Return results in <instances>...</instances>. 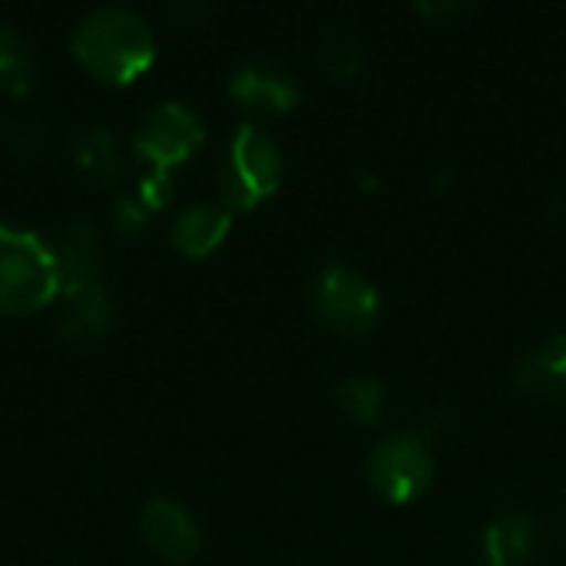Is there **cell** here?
<instances>
[{"instance_id":"8fae6325","label":"cell","mask_w":566,"mask_h":566,"mask_svg":"<svg viewBox=\"0 0 566 566\" xmlns=\"http://www.w3.org/2000/svg\"><path fill=\"white\" fill-rule=\"evenodd\" d=\"M229 226H232V212L226 206L196 202V206H186L172 219L169 239H172V249L179 255L206 259V255H212L222 245V239L229 235Z\"/></svg>"},{"instance_id":"7c38bea8","label":"cell","mask_w":566,"mask_h":566,"mask_svg":"<svg viewBox=\"0 0 566 566\" xmlns=\"http://www.w3.org/2000/svg\"><path fill=\"white\" fill-rule=\"evenodd\" d=\"M514 385L527 395L566 398V335H551L514 365Z\"/></svg>"},{"instance_id":"8992f818","label":"cell","mask_w":566,"mask_h":566,"mask_svg":"<svg viewBox=\"0 0 566 566\" xmlns=\"http://www.w3.org/2000/svg\"><path fill=\"white\" fill-rule=\"evenodd\" d=\"M206 139L202 119L182 103H159L153 106L133 133V153L159 172L186 163Z\"/></svg>"},{"instance_id":"9a60e30c","label":"cell","mask_w":566,"mask_h":566,"mask_svg":"<svg viewBox=\"0 0 566 566\" xmlns=\"http://www.w3.org/2000/svg\"><path fill=\"white\" fill-rule=\"evenodd\" d=\"M36 80V56L30 40L13 27L0 20V96L23 99L33 90Z\"/></svg>"},{"instance_id":"ffe728a7","label":"cell","mask_w":566,"mask_h":566,"mask_svg":"<svg viewBox=\"0 0 566 566\" xmlns=\"http://www.w3.org/2000/svg\"><path fill=\"white\" fill-rule=\"evenodd\" d=\"M146 209L139 206V199L136 196H119L116 202H113V226H116V232H123V235H133V232H139L143 226H146Z\"/></svg>"},{"instance_id":"52a82bcc","label":"cell","mask_w":566,"mask_h":566,"mask_svg":"<svg viewBox=\"0 0 566 566\" xmlns=\"http://www.w3.org/2000/svg\"><path fill=\"white\" fill-rule=\"evenodd\" d=\"M56 332L70 345H99L113 328V298L103 279L60 289Z\"/></svg>"},{"instance_id":"6da1fadb","label":"cell","mask_w":566,"mask_h":566,"mask_svg":"<svg viewBox=\"0 0 566 566\" xmlns=\"http://www.w3.org/2000/svg\"><path fill=\"white\" fill-rule=\"evenodd\" d=\"M70 53L96 80L126 86L153 66L156 40L139 13L126 7H99L73 27Z\"/></svg>"},{"instance_id":"9c48e42d","label":"cell","mask_w":566,"mask_h":566,"mask_svg":"<svg viewBox=\"0 0 566 566\" xmlns=\"http://www.w3.org/2000/svg\"><path fill=\"white\" fill-rule=\"evenodd\" d=\"M229 93L239 103L259 106V109H272V113H285L298 103L302 86L295 80V73L275 60V56H259L242 63L232 76H229Z\"/></svg>"},{"instance_id":"30bf717a","label":"cell","mask_w":566,"mask_h":566,"mask_svg":"<svg viewBox=\"0 0 566 566\" xmlns=\"http://www.w3.org/2000/svg\"><path fill=\"white\" fill-rule=\"evenodd\" d=\"M46 245H50L53 262H56L60 289L86 285V282H96L99 279L103 245H99V232L90 222H83V219L63 222Z\"/></svg>"},{"instance_id":"7a4b0ae2","label":"cell","mask_w":566,"mask_h":566,"mask_svg":"<svg viewBox=\"0 0 566 566\" xmlns=\"http://www.w3.org/2000/svg\"><path fill=\"white\" fill-rule=\"evenodd\" d=\"M60 275L50 245L0 222V315H33L56 302Z\"/></svg>"},{"instance_id":"7402d4cb","label":"cell","mask_w":566,"mask_h":566,"mask_svg":"<svg viewBox=\"0 0 566 566\" xmlns=\"http://www.w3.org/2000/svg\"><path fill=\"white\" fill-rule=\"evenodd\" d=\"M202 13H209V7H206V3H176V7L169 10L172 23H179V27H189V23H196Z\"/></svg>"},{"instance_id":"4fadbf2b","label":"cell","mask_w":566,"mask_h":566,"mask_svg":"<svg viewBox=\"0 0 566 566\" xmlns=\"http://www.w3.org/2000/svg\"><path fill=\"white\" fill-rule=\"evenodd\" d=\"M537 547V527L527 514H504L484 527L481 554L488 566H524Z\"/></svg>"},{"instance_id":"ba28073f","label":"cell","mask_w":566,"mask_h":566,"mask_svg":"<svg viewBox=\"0 0 566 566\" xmlns=\"http://www.w3.org/2000/svg\"><path fill=\"white\" fill-rule=\"evenodd\" d=\"M143 544L166 564H189L199 554V527L186 507L176 501L156 497L139 514Z\"/></svg>"},{"instance_id":"d6986e66","label":"cell","mask_w":566,"mask_h":566,"mask_svg":"<svg viewBox=\"0 0 566 566\" xmlns=\"http://www.w3.org/2000/svg\"><path fill=\"white\" fill-rule=\"evenodd\" d=\"M133 196L139 199V206H143L146 212H159V209H166V206L172 202V179H169V172L149 169V172L139 179V186H136V192H133Z\"/></svg>"},{"instance_id":"5b68a950","label":"cell","mask_w":566,"mask_h":566,"mask_svg":"<svg viewBox=\"0 0 566 566\" xmlns=\"http://www.w3.org/2000/svg\"><path fill=\"white\" fill-rule=\"evenodd\" d=\"M368 478L381 497L391 504H408L431 488L434 461L428 441L418 431H401L375 444L368 458Z\"/></svg>"},{"instance_id":"2e32d148","label":"cell","mask_w":566,"mask_h":566,"mask_svg":"<svg viewBox=\"0 0 566 566\" xmlns=\"http://www.w3.org/2000/svg\"><path fill=\"white\" fill-rule=\"evenodd\" d=\"M73 163L96 186H113L123 176V153L109 129H83L73 139Z\"/></svg>"},{"instance_id":"44dd1931","label":"cell","mask_w":566,"mask_h":566,"mask_svg":"<svg viewBox=\"0 0 566 566\" xmlns=\"http://www.w3.org/2000/svg\"><path fill=\"white\" fill-rule=\"evenodd\" d=\"M421 13H428V17H458V13H464V10H471L474 3L471 0H418L415 3Z\"/></svg>"},{"instance_id":"603a6c76","label":"cell","mask_w":566,"mask_h":566,"mask_svg":"<svg viewBox=\"0 0 566 566\" xmlns=\"http://www.w3.org/2000/svg\"><path fill=\"white\" fill-rule=\"evenodd\" d=\"M547 212H551V219H557L560 226H566V186H557L547 196Z\"/></svg>"},{"instance_id":"d4e9b609","label":"cell","mask_w":566,"mask_h":566,"mask_svg":"<svg viewBox=\"0 0 566 566\" xmlns=\"http://www.w3.org/2000/svg\"><path fill=\"white\" fill-rule=\"evenodd\" d=\"M560 537H564V544H566V514H564V521H560Z\"/></svg>"},{"instance_id":"ac0fdd59","label":"cell","mask_w":566,"mask_h":566,"mask_svg":"<svg viewBox=\"0 0 566 566\" xmlns=\"http://www.w3.org/2000/svg\"><path fill=\"white\" fill-rule=\"evenodd\" d=\"M0 149L13 163H36L46 149V129L30 116L0 119Z\"/></svg>"},{"instance_id":"e0dca14e","label":"cell","mask_w":566,"mask_h":566,"mask_svg":"<svg viewBox=\"0 0 566 566\" xmlns=\"http://www.w3.org/2000/svg\"><path fill=\"white\" fill-rule=\"evenodd\" d=\"M338 405L361 424H375L385 411V385L371 375H352L335 388Z\"/></svg>"},{"instance_id":"3957f363","label":"cell","mask_w":566,"mask_h":566,"mask_svg":"<svg viewBox=\"0 0 566 566\" xmlns=\"http://www.w3.org/2000/svg\"><path fill=\"white\" fill-rule=\"evenodd\" d=\"M282 182V156L259 123H242L219 169V196L229 212L255 209Z\"/></svg>"},{"instance_id":"5bb4252c","label":"cell","mask_w":566,"mask_h":566,"mask_svg":"<svg viewBox=\"0 0 566 566\" xmlns=\"http://www.w3.org/2000/svg\"><path fill=\"white\" fill-rule=\"evenodd\" d=\"M315 56L318 63L335 76V80H352L361 73L368 50H365V36L358 33V27L352 23H328L318 33L315 43Z\"/></svg>"},{"instance_id":"cb8c5ba5","label":"cell","mask_w":566,"mask_h":566,"mask_svg":"<svg viewBox=\"0 0 566 566\" xmlns=\"http://www.w3.org/2000/svg\"><path fill=\"white\" fill-rule=\"evenodd\" d=\"M358 179H361V189H378L381 186V176H368V172H358Z\"/></svg>"},{"instance_id":"277c9868","label":"cell","mask_w":566,"mask_h":566,"mask_svg":"<svg viewBox=\"0 0 566 566\" xmlns=\"http://www.w3.org/2000/svg\"><path fill=\"white\" fill-rule=\"evenodd\" d=\"M378 289L365 275L345 269L342 262H328L312 285V312L318 315V322L342 335L371 332L378 322Z\"/></svg>"}]
</instances>
